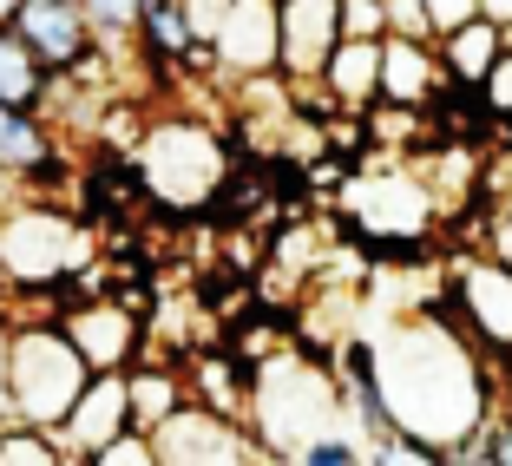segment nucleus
Here are the masks:
<instances>
[{"label": "nucleus", "mask_w": 512, "mask_h": 466, "mask_svg": "<svg viewBox=\"0 0 512 466\" xmlns=\"http://www.w3.org/2000/svg\"><path fill=\"white\" fill-rule=\"evenodd\" d=\"M289 460L296 466H362V447H355L348 434H316V440H302Z\"/></svg>", "instance_id": "nucleus-24"}, {"label": "nucleus", "mask_w": 512, "mask_h": 466, "mask_svg": "<svg viewBox=\"0 0 512 466\" xmlns=\"http://www.w3.org/2000/svg\"><path fill=\"white\" fill-rule=\"evenodd\" d=\"M178 375H184V394L197 407L243 421V407H250V361H237L230 348H191Z\"/></svg>", "instance_id": "nucleus-15"}, {"label": "nucleus", "mask_w": 512, "mask_h": 466, "mask_svg": "<svg viewBox=\"0 0 512 466\" xmlns=\"http://www.w3.org/2000/svg\"><path fill=\"white\" fill-rule=\"evenodd\" d=\"M119 427H132V421H125V381H119V368H92L86 388L73 394V407L60 414L53 440H60L66 466H86L92 453L119 434Z\"/></svg>", "instance_id": "nucleus-10"}, {"label": "nucleus", "mask_w": 512, "mask_h": 466, "mask_svg": "<svg viewBox=\"0 0 512 466\" xmlns=\"http://www.w3.org/2000/svg\"><path fill=\"white\" fill-rule=\"evenodd\" d=\"M86 263V230L73 217L46 211V204H20L0 211V283L7 289H66V276Z\"/></svg>", "instance_id": "nucleus-6"}, {"label": "nucleus", "mask_w": 512, "mask_h": 466, "mask_svg": "<svg viewBox=\"0 0 512 466\" xmlns=\"http://www.w3.org/2000/svg\"><path fill=\"white\" fill-rule=\"evenodd\" d=\"M119 381H125V421H132L138 434H151V427L184 401V375L171 368V361L138 355V361H125V368H119Z\"/></svg>", "instance_id": "nucleus-18"}, {"label": "nucleus", "mask_w": 512, "mask_h": 466, "mask_svg": "<svg viewBox=\"0 0 512 466\" xmlns=\"http://www.w3.org/2000/svg\"><path fill=\"white\" fill-rule=\"evenodd\" d=\"M335 33H342V40H381V33H388L381 0H335Z\"/></svg>", "instance_id": "nucleus-23"}, {"label": "nucleus", "mask_w": 512, "mask_h": 466, "mask_svg": "<svg viewBox=\"0 0 512 466\" xmlns=\"http://www.w3.org/2000/svg\"><path fill=\"white\" fill-rule=\"evenodd\" d=\"M375 158H381L375 171L355 165L335 184V204H342V217L362 230L368 243H381V250H394V256H414L434 237L440 211H434L421 171L407 165V158H394V151H375Z\"/></svg>", "instance_id": "nucleus-3"}, {"label": "nucleus", "mask_w": 512, "mask_h": 466, "mask_svg": "<svg viewBox=\"0 0 512 466\" xmlns=\"http://www.w3.org/2000/svg\"><path fill=\"white\" fill-rule=\"evenodd\" d=\"M381 14H388V33H407V40H434V33H427V7H421V0H381Z\"/></svg>", "instance_id": "nucleus-27"}, {"label": "nucleus", "mask_w": 512, "mask_h": 466, "mask_svg": "<svg viewBox=\"0 0 512 466\" xmlns=\"http://www.w3.org/2000/svg\"><path fill=\"white\" fill-rule=\"evenodd\" d=\"M0 466H66L60 440L46 427H27V421H0Z\"/></svg>", "instance_id": "nucleus-20"}, {"label": "nucleus", "mask_w": 512, "mask_h": 466, "mask_svg": "<svg viewBox=\"0 0 512 466\" xmlns=\"http://www.w3.org/2000/svg\"><path fill=\"white\" fill-rule=\"evenodd\" d=\"M276 73V0H224L211 27V79H256Z\"/></svg>", "instance_id": "nucleus-9"}, {"label": "nucleus", "mask_w": 512, "mask_h": 466, "mask_svg": "<svg viewBox=\"0 0 512 466\" xmlns=\"http://www.w3.org/2000/svg\"><path fill=\"white\" fill-rule=\"evenodd\" d=\"M0 421H14V407H7V316H0Z\"/></svg>", "instance_id": "nucleus-29"}, {"label": "nucleus", "mask_w": 512, "mask_h": 466, "mask_svg": "<svg viewBox=\"0 0 512 466\" xmlns=\"http://www.w3.org/2000/svg\"><path fill=\"white\" fill-rule=\"evenodd\" d=\"M421 7H427V33H434V40H440V33H453L460 20L480 14V0H421Z\"/></svg>", "instance_id": "nucleus-28"}, {"label": "nucleus", "mask_w": 512, "mask_h": 466, "mask_svg": "<svg viewBox=\"0 0 512 466\" xmlns=\"http://www.w3.org/2000/svg\"><path fill=\"white\" fill-rule=\"evenodd\" d=\"M7 27L27 40V53L46 73H66L92 46V20H86L79 0H14V7H7Z\"/></svg>", "instance_id": "nucleus-11"}, {"label": "nucleus", "mask_w": 512, "mask_h": 466, "mask_svg": "<svg viewBox=\"0 0 512 466\" xmlns=\"http://www.w3.org/2000/svg\"><path fill=\"white\" fill-rule=\"evenodd\" d=\"M151 460L158 466H250V460H270V453L243 421L211 414V407H197L184 394L165 421L151 427Z\"/></svg>", "instance_id": "nucleus-7"}, {"label": "nucleus", "mask_w": 512, "mask_h": 466, "mask_svg": "<svg viewBox=\"0 0 512 466\" xmlns=\"http://www.w3.org/2000/svg\"><path fill=\"white\" fill-rule=\"evenodd\" d=\"M499 407H506V414H512V361H506V368H499Z\"/></svg>", "instance_id": "nucleus-31"}, {"label": "nucleus", "mask_w": 512, "mask_h": 466, "mask_svg": "<svg viewBox=\"0 0 512 466\" xmlns=\"http://www.w3.org/2000/svg\"><path fill=\"white\" fill-rule=\"evenodd\" d=\"M447 86L434 40H407V33H381V99L394 106H434V92Z\"/></svg>", "instance_id": "nucleus-13"}, {"label": "nucleus", "mask_w": 512, "mask_h": 466, "mask_svg": "<svg viewBox=\"0 0 512 466\" xmlns=\"http://www.w3.org/2000/svg\"><path fill=\"white\" fill-rule=\"evenodd\" d=\"M335 40H342L335 0H276V73L283 79H309Z\"/></svg>", "instance_id": "nucleus-12"}, {"label": "nucleus", "mask_w": 512, "mask_h": 466, "mask_svg": "<svg viewBox=\"0 0 512 466\" xmlns=\"http://www.w3.org/2000/svg\"><path fill=\"white\" fill-rule=\"evenodd\" d=\"M46 158H60V125L46 119V112L0 106V178L27 184Z\"/></svg>", "instance_id": "nucleus-17"}, {"label": "nucleus", "mask_w": 512, "mask_h": 466, "mask_svg": "<svg viewBox=\"0 0 512 466\" xmlns=\"http://www.w3.org/2000/svg\"><path fill=\"white\" fill-rule=\"evenodd\" d=\"M486 204H499V211H512V191H499V197H486Z\"/></svg>", "instance_id": "nucleus-32"}, {"label": "nucleus", "mask_w": 512, "mask_h": 466, "mask_svg": "<svg viewBox=\"0 0 512 466\" xmlns=\"http://www.w3.org/2000/svg\"><path fill=\"white\" fill-rule=\"evenodd\" d=\"M375 381H381L394 434H414L427 447H440V460L499 401V368L440 316L407 322L394 342H375Z\"/></svg>", "instance_id": "nucleus-1"}, {"label": "nucleus", "mask_w": 512, "mask_h": 466, "mask_svg": "<svg viewBox=\"0 0 512 466\" xmlns=\"http://www.w3.org/2000/svg\"><path fill=\"white\" fill-rule=\"evenodd\" d=\"M86 361L79 348L66 342L60 316H40V322H7V407L14 421L27 427H60V414L73 407V394L86 388Z\"/></svg>", "instance_id": "nucleus-4"}, {"label": "nucleus", "mask_w": 512, "mask_h": 466, "mask_svg": "<svg viewBox=\"0 0 512 466\" xmlns=\"http://www.w3.org/2000/svg\"><path fill=\"white\" fill-rule=\"evenodd\" d=\"M86 466H158V460H151V434H138V427H119V434H112L106 447L92 453Z\"/></svg>", "instance_id": "nucleus-25"}, {"label": "nucleus", "mask_w": 512, "mask_h": 466, "mask_svg": "<svg viewBox=\"0 0 512 466\" xmlns=\"http://www.w3.org/2000/svg\"><path fill=\"white\" fill-rule=\"evenodd\" d=\"M499 46H506V27L486 20V14H473V20H460L453 33H440L434 53H440V73H447L453 86L480 92V79L493 73V60H499Z\"/></svg>", "instance_id": "nucleus-16"}, {"label": "nucleus", "mask_w": 512, "mask_h": 466, "mask_svg": "<svg viewBox=\"0 0 512 466\" xmlns=\"http://www.w3.org/2000/svg\"><path fill=\"white\" fill-rule=\"evenodd\" d=\"M230 138L204 119H184V112H165L151 119L132 145V178L145 204H165V211H211L230 184Z\"/></svg>", "instance_id": "nucleus-2"}, {"label": "nucleus", "mask_w": 512, "mask_h": 466, "mask_svg": "<svg viewBox=\"0 0 512 466\" xmlns=\"http://www.w3.org/2000/svg\"><path fill=\"white\" fill-rule=\"evenodd\" d=\"M60 329L66 342L79 348L86 368H125V361L145 355V316L125 309L112 289H92V296H73L60 309Z\"/></svg>", "instance_id": "nucleus-8"}, {"label": "nucleus", "mask_w": 512, "mask_h": 466, "mask_svg": "<svg viewBox=\"0 0 512 466\" xmlns=\"http://www.w3.org/2000/svg\"><path fill=\"white\" fill-rule=\"evenodd\" d=\"M434 316L453 322V329L467 335L493 368H506V361H512V270L493 263L480 243L460 250L447 263V283H440Z\"/></svg>", "instance_id": "nucleus-5"}, {"label": "nucleus", "mask_w": 512, "mask_h": 466, "mask_svg": "<svg viewBox=\"0 0 512 466\" xmlns=\"http://www.w3.org/2000/svg\"><path fill=\"white\" fill-rule=\"evenodd\" d=\"M53 79H60V73H46V66L27 53V40H20V33L0 20V106L40 112L46 92H53Z\"/></svg>", "instance_id": "nucleus-19"}, {"label": "nucleus", "mask_w": 512, "mask_h": 466, "mask_svg": "<svg viewBox=\"0 0 512 466\" xmlns=\"http://www.w3.org/2000/svg\"><path fill=\"white\" fill-rule=\"evenodd\" d=\"M92 20V46H106V53H132V27H138V7L145 0H79Z\"/></svg>", "instance_id": "nucleus-21"}, {"label": "nucleus", "mask_w": 512, "mask_h": 466, "mask_svg": "<svg viewBox=\"0 0 512 466\" xmlns=\"http://www.w3.org/2000/svg\"><path fill=\"white\" fill-rule=\"evenodd\" d=\"M480 250L493 256V263H506V270H512V211H499V204L486 211V224H480Z\"/></svg>", "instance_id": "nucleus-26"}, {"label": "nucleus", "mask_w": 512, "mask_h": 466, "mask_svg": "<svg viewBox=\"0 0 512 466\" xmlns=\"http://www.w3.org/2000/svg\"><path fill=\"white\" fill-rule=\"evenodd\" d=\"M480 14H486V20H499V27L512 33V0H480Z\"/></svg>", "instance_id": "nucleus-30"}, {"label": "nucleus", "mask_w": 512, "mask_h": 466, "mask_svg": "<svg viewBox=\"0 0 512 466\" xmlns=\"http://www.w3.org/2000/svg\"><path fill=\"white\" fill-rule=\"evenodd\" d=\"M480 106L493 112V138L512 125V33H506V46H499V60H493V73L480 79Z\"/></svg>", "instance_id": "nucleus-22"}, {"label": "nucleus", "mask_w": 512, "mask_h": 466, "mask_svg": "<svg viewBox=\"0 0 512 466\" xmlns=\"http://www.w3.org/2000/svg\"><path fill=\"white\" fill-rule=\"evenodd\" d=\"M316 86L335 112H368L381 99V40H335L316 66Z\"/></svg>", "instance_id": "nucleus-14"}]
</instances>
